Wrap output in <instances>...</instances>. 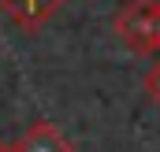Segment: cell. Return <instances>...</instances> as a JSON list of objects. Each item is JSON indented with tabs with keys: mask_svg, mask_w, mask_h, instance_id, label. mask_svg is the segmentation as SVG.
Wrapping results in <instances>:
<instances>
[{
	"mask_svg": "<svg viewBox=\"0 0 160 152\" xmlns=\"http://www.w3.org/2000/svg\"><path fill=\"white\" fill-rule=\"evenodd\" d=\"M112 34L134 56L160 52V0H123L112 15Z\"/></svg>",
	"mask_w": 160,
	"mask_h": 152,
	"instance_id": "1",
	"label": "cell"
},
{
	"mask_svg": "<svg viewBox=\"0 0 160 152\" xmlns=\"http://www.w3.org/2000/svg\"><path fill=\"white\" fill-rule=\"evenodd\" d=\"M142 89H145V97H149L153 104H160V63H153V67L145 71V78H142Z\"/></svg>",
	"mask_w": 160,
	"mask_h": 152,
	"instance_id": "4",
	"label": "cell"
},
{
	"mask_svg": "<svg viewBox=\"0 0 160 152\" xmlns=\"http://www.w3.org/2000/svg\"><path fill=\"white\" fill-rule=\"evenodd\" d=\"M63 4H67V0H0V11H4L19 30L34 34V30H41Z\"/></svg>",
	"mask_w": 160,
	"mask_h": 152,
	"instance_id": "3",
	"label": "cell"
},
{
	"mask_svg": "<svg viewBox=\"0 0 160 152\" xmlns=\"http://www.w3.org/2000/svg\"><path fill=\"white\" fill-rule=\"evenodd\" d=\"M11 152H75V145L52 119H34L19 141H11Z\"/></svg>",
	"mask_w": 160,
	"mask_h": 152,
	"instance_id": "2",
	"label": "cell"
},
{
	"mask_svg": "<svg viewBox=\"0 0 160 152\" xmlns=\"http://www.w3.org/2000/svg\"><path fill=\"white\" fill-rule=\"evenodd\" d=\"M0 152H11V145H8V141H0Z\"/></svg>",
	"mask_w": 160,
	"mask_h": 152,
	"instance_id": "5",
	"label": "cell"
}]
</instances>
